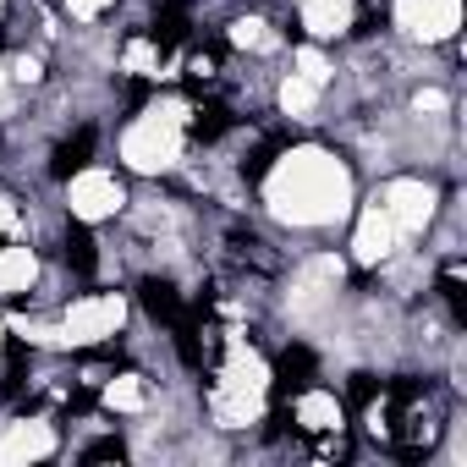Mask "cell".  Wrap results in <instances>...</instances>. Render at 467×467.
Returning a JSON list of instances; mask_svg holds the SVG:
<instances>
[{"instance_id": "1", "label": "cell", "mask_w": 467, "mask_h": 467, "mask_svg": "<svg viewBox=\"0 0 467 467\" xmlns=\"http://www.w3.org/2000/svg\"><path fill=\"white\" fill-rule=\"evenodd\" d=\"M259 192H265L270 220L292 225V231H330V225L352 220V209H358V176L325 143L275 149L270 165L259 171Z\"/></svg>"}, {"instance_id": "2", "label": "cell", "mask_w": 467, "mask_h": 467, "mask_svg": "<svg viewBox=\"0 0 467 467\" xmlns=\"http://www.w3.org/2000/svg\"><path fill=\"white\" fill-rule=\"evenodd\" d=\"M192 110H198V105H187L182 94L149 99V105L121 127V138H116L121 165L138 171V176H171V171H182L187 138H192Z\"/></svg>"}, {"instance_id": "3", "label": "cell", "mask_w": 467, "mask_h": 467, "mask_svg": "<svg viewBox=\"0 0 467 467\" xmlns=\"http://www.w3.org/2000/svg\"><path fill=\"white\" fill-rule=\"evenodd\" d=\"M67 203V220L72 225H105V220H121V209L132 203V192H127V182L110 171V165H78L72 176H67V192H61Z\"/></svg>"}, {"instance_id": "4", "label": "cell", "mask_w": 467, "mask_h": 467, "mask_svg": "<svg viewBox=\"0 0 467 467\" xmlns=\"http://www.w3.org/2000/svg\"><path fill=\"white\" fill-rule=\"evenodd\" d=\"M56 325H61V341H67V352L72 347H110L121 330H127V292H83V297H72L61 314H56Z\"/></svg>"}, {"instance_id": "5", "label": "cell", "mask_w": 467, "mask_h": 467, "mask_svg": "<svg viewBox=\"0 0 467 467\" xmlns=\"http://www.w3.org/2000/svg\"><path fill=\"white\" fill-rule=\"evenodd\" d=\"M440 203H445V187L429 182V176H385L379 182V209L396 220L401 243L407 237H429L440 225Z\"/></svg>"}, {"instance_id": "6", "label": "cell", "mask_w": 467, "mask_h": 467, "mask_svg": "<svg viewBox=\"0 0 467 467\" xmlns=\"http://www.w3.org/2000/svg\"><path fill=\"white\" fill-rule=\"evenodd\" d=\"M396 254H401V231L379 209V198L363 203V209H352V265L358 270H385Z\"/></svg>"}, {"instance_id": "7", "label": "cell", "mask_w": 467, "mask_h": 467, "mask_svg": "<svg viewBox=\"0 0 467 467\" xmlns=\"http://www.w3.org/2000/svg\"><path fill=\"white\" fill-rule=\"evenodd\" d=\"M45 281V265H39V248L28 237H6L0 243V303H28Z\"/></svg>"}, {"instance_id": "8", "label": "cell", "mask_w": 467, "mask_h": 467, "mask_svg": "<svg viewBox=\"0 0 467 467\" xmlns=\"http://www.w3.org/2000/svg\"><path fill=\"white\" fill-rule=\"evenodd\" d=\"M56 423L50 418H12L0 429V467H17V462H45L56 456Z\"/></svg>"}, {"instance_id": "9", "label": "cell", "mask_w": 467, "mask_h": 467, "mask_svg": "<svg viewBox=\"0 0 467 467\" xmlns=\"http://www.w3.org/2000/svg\"><path fill=\"white\" fill-rule=\"evenodd\" d=\"M292 423L303 434H336V429H347V401L325 385H303L292 396Z\"/></svg>"}, {"instance_id": "10", "label": "cell", "mask_w": 467, "mask_h": 467, "mask_svg": "<svg viewBox=\"0 0 467 467\" xmlns=\"http://www.w3.org/2000/svg\"><path fill=\"white\" fill-rule=\"evenodd\" d=\"M99 401H105L110 412H121V418H143V412L154 407V385H149V374H138V368H110V374L99 379Z\"/></svg>"}, {"instance_id": "11", "label": "cell", "mask_w": 467, "mask_h": 467, "mask_svg": "<svg viewBox=\"0 0 467 467\" xmlns=\"http://www.w3.org/2000/svg\"><path fill=\"white\" fill-rule=\"evenodd\" d=\"M225 45L243 50V56H275V50H286V39H281L265 17H254V12H243V17L225 23Z\"/></svg>"}, {"instance_id": "12", "label": "cell", "mask_w": 467, "mask_h": 467, "mask_svg": "<svg viewBox=\"0 0 467 467\" xmlns=\"http://www.w3.org/2000/svg\"><path fill=\"white\" fill-rule=\"evenodd\" d=\"M319 105H325V88L308 83L303 72H286V78L275 83V110H281L286 121H314Z\"/></svg>"}, {"instance_id": "13", "label": "cell", "mask_w": 467, "mask_h": 467, "mask_svg": "<svg viewBox=\"0 0 467 467\" xmlns=\"http://www.w3.org/2000/svg\"><path fill=\"white\" fill-rule=\"evenodd\" d=\"M423 6V28H418V45L434 50V45H456L462 34V0H418Z\"/></svg>"}, {"instance_id": "14", "label": "cell", "mask_w": 467, "mask_h": 467, "mask_svg": "<svg viewBox=\"0 0 467 467\" xmlns=\"http://www.w3.org/2000/svg\"><path fill=\"white\" fill-rule=\"evenodd\" d=\"M0 237H28V214L17 203V192L0 187Z\"/></svg>"}, {"instance_id": "15", "label": "cell", "mask_w": 467, "mask_h": 467, "mask_svg": "<svg viewBox=\"0 0 467 467\" xmlns=\"http://www.w3.org/2000/svg\"><path fill=\"white\" fill-rule=\"evenodd\" d=\"M121 6V0H61V12L72 17V23H83V28H94L105 12H116Z\"/></svg>"}, {"instance_id": "16", "label": "cell", "mask_w": 467, "mask_h": 467, "mask_svg": "<svg viewBox=\"0 0 467 467\" xmlns=\"http://www.w3.org/2000/svg\"><path fill=\"white\" fill-rule=\"evenodd\" d=\"M182 67H187L192 83H220V56H214V50H192Z\"/></svg>"}, {"instance_id": "17", "label": "cell", "mask_w": 467, "mask_h": 467, "mask_svg": "<svg viewBox=\"0 0 467 467\" xmlns=\"http://www.w3.org/2000/svg\"><path fill=\"white\" fill-rule=\"evenodd\" d=\"M12 88H17V83H12V67H6V56H0V116H6V99H12Z\"/></svg>"}, {"instance_id": "18", "label": "cell", "mask_w": 467, "mask_h": 467, "mask_svg": "<svg viewBox=\"0 0 467 467\" xmlns=\"http://www.w3.org/2000/svg\"><path fill=\"white\" fill-rule=\"evenodd\" d=\"M6 341H12V319L0 314V352H6Z\"/></svg>"}, {"instance_id": "19", "label": "cell", "mask_w": 467, "mask_h": 467, "mask_svg": "<svg viewBox=\"0 0 467 467\" xmlns=\"http://www.w3.org/2000/svg\"><path fill=\"white\" fill-rule=\"evenodd\" d=\"M0 12H6V0H0Z\"/></svg>"}]
</instances>
